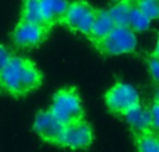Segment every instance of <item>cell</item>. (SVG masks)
I'll list each match as a JSON object with an SVG mask.
<instances>
[{
    "mask_svg": "<svg viewBox=\"0 0 159 152\" xmlns=\"http://www.w3.org/2000/svg\"><path fill=\"white\" fill-rule=\"evenodd\" d=\"M0 80L4 91L20 96L38 88L42 75L32 61L20 56H11L7 66L0 73Z\"/></svg>",
    "mask_w": 159,
    "mask_h": 152,
    "instance_id": "obj_1",
    "label": "cell"
},
{
    "mask_svg": "<svg viewBox=\"0 0 159 152\" xmlns=\"http://www.w3.org/2000/svg\"><path fill=\"white\" fill-rule=\"evenodd\" d=\"M99 52L107 56H119L131 53L137 46V36L130 27L116 25L105 38L93 42Z\"/></svg>",
    "mask_w": 159,
    "mask_h": 152,
    "instance_id": "obj_2",
    "label": "cell"
},
{
    "mask_svg": "<svg viewBox=\"0 0 159 152\" xmlns=\"http://www.w3.org/2000/svg\"><path fill=\"white\" fill-rule=\"evenodd\" d=\"M50 112L64 126L82 119V105L78 94L71 88L60 89L55 94Z\"/></svg>",
    "mask_w": 159,
    "mask_h": 152,
    "instance_id": "obj_3",
    "label": "cell"
},
{
    "mask_svg": "<svg viewBox=\"0 0 159 152\" xmlns=\"http://www.w3.org/2000/svg\"><path fill=\"white\" fill-rule=\"evenodd\" d=\"M106 105L109 110L115 114H123L133 106L140 103V94L137 88L127 83H117L107 91L106 96Z\"/></svg>",
    "mask_w": 159,
    "mask_h": 152,
    "instance_id": "obj_4",
    "label": "cell"
},
{
    "mask_svg": "<svg viewBox=\"0 0 159 152\" xmlns=\"http://www.w3.org/2000/svg\"><path fill=\"white\" fill-rule=\"evenodd\" d=\"M95 14L96 10L91 4H88L84 0H77V2L69 4V8H67L61 22H64L69 28L77 31V32L89 35L93 20H95Z\"/></svg>",
    "mask_w": 159,
    "mask_h": 152,
    "instance_id": "obj_5",
    "label": "cell"
},
{
    "mask_svg": "<svg viewBox=\"0 0 159 152\" xmlns=\"http://www.w3.org/2000/svg\"><path fill=\"white\" fill-rule=\"evenodd\" d=\"M34 130L42 140L60 145L64 131V124L60 120L56 119L55 114L50 110H43L39 112L38 116L35 117Z\"/></svg>",
    "mask_w": 159,
    "mask_h": 152,
    "instance_id": "obj_6",
    "label": "cell"
},
{
    "mask_svg": "<svg viewBox=\"0 0 159 152\" xmlns=\"http://www.w3.org/2000/svg\"><path fill=\"white\" fill-rule=\"evenodd\" d=\"M91 142H92V130L82 119L64 126L63 137L60 141L61 147H69L71 150H84L89 147Z\"/></svg>",
    "mask_w": 159,
    "mask_h": 152,
    "instance_id": "obj_7",
    "label": "cell"
},
{
    "mask_svg": "<svg viewBox=\"0 0 159 152\" xmlns=\"http://www.w3.org/2000/svg\"><path fill=\"white\" fill-rule=\"evenodd\" d=\"M46 34L48 29L45 27L21 20L13 32V42L18 47H34L46 38Z\"/></svg>",
    "mask_w": 159,
    "mask_h": 152,
    "instance_id": "obj_8",
    "label": "cell"
},
{
    "mask_svg": "<svg viewBox=\"0 0 159 152\" xmlns=\"http://www.w3.org/2000/svg\"><path fill=\"white\" fill-rule=\"evenodd\" d=\"M124 119H126L129 127L134 133V136H140L147 131L152 130V116L149 108H145L143 105H135L131 109L124 113Z\"/></svg>",
    "mask_w": 159,
    "mask_h": 152,
    "instance_id": "obj_9",
    "label": "cell"
},
{
    "mask_svg": "<svg viewBox=\"0 0 159 152\" xmlns=\"http://www.w3.org/2000/svg\"><path fill=\"white\" fill-rule=\"evenodd\" d=\"M39 4L48 28H52L56 22H60L69 8L67 0H39Z\"/></svg>",
    "mask_w": 159,
    "mask_h": 152,
    "instance_id": "obj_10",
    "label": "cell"
},
{
    "mask_svg": "<svg viewBox=\"0 0 159 152\" xmlns=\"http://www.w3.org/2000/svg\"><path fill=\"white\" fill-rule=\"evenodd\" d=\"M115 22H113L112 17H110L109 11L107 10H96L95 14V20H93L92 28L89 32V39L92 42H96L99 39L105 38L110 31L115 28Z\"/></svg>",
    "mask_w": 159,
    "mask_h": 152,
    "instance_id": "obj_11",
    "label": "cell"
},
{
    "mask_svg": "<svg viewBox=\"0 0 159 152\" xmlns=\"http://www.w3.org/2000/svg\"><path fill=\"white\" fill-rule=\"evenodd\" d=\"M21 20L27 22H32V24H36V25H41V27H45L46 29H49L46 25V21L43 18V14H42L39 0H25Z\"/></svg>",
    "mask_w": 159,
    "mask_h": 152,
    "instance_id": "obj_12",
    "label": "cell"
},
{
    "mask_svg": "<svg viewBox=\"0 0 159 152\" xmlns=\"http://www.w3.org/2000/svg\"><path fill=\"white\" fill-rule=\"evenodd\" d=\"M131 6L130 3L126 2H120L119 0L116 4H113L109 8V14L112 17L115 25L117 27H129V20H130V10H131Z\"/></svg>",
    "mask_w": 159,
    "mask_h": 152,
    "instance_id": "obj_13",
    "label": "cell"
},
{
    "mask_svg": "<svg viewBox=\"0 0 159 152\" xmlns=\"http://www.w3.org/2000/svg\"><path fill=\"white\" fill-rule=\"evenodd\" d=\"M138 152H159V136L154 130L135 136Z\"/></svg>",
    "mask_w": 159,
    "mask_h": 152,
    "instance_id": "obj_14",
    "label": "cell"
},
{
    "mask_svg": "<svg viewBox=\"0 0 159 152\" xmlns=\"http://www.w3.org/2000/svg\"><path fill=\"white\" fill-rule=\"evenodd\" d=\"M151 20L140 10L135 4L131 6L130 10V20H129V27L131 28L134 32H144L149 28Z\"/></svg>",
    "mask_w": 159,
    "mask_h": 152,
    "instance_id": "obj_15",
    "label": "cell"
},
{
    "mask_svg": "<svg viewBox=\"0 0 159 152\" xmlns=\"http://www.w3.org/2000/svg\"><path fill=\"white\" fill-rule=\"evenodd\" d=\"M149 20L159 18V0H137L134 3Z\"/></svg>",
    "mask_w": 159,
    "mask_h": 152,
    "instance_id": "obj_16",
    "label": "cell"
},
{
    "mask_svg": "<svg viewBox=\"0 0 159 152\" xmlns=\"http://www.w3.org/2000/svg\"><path fill=\"white\" fill-rule=\"evenodd\" d=\"M149 110H151V116H152V130L155 133H158L159 136V103L154 102L152 106L149 108Z\"/></svg>",
    "mask_w": 159,
    "mask_h": 152,
    "instance_id": "obj_17",
    "label": "cell"
},
{
    "mask_svg": "<svg viewBox=\"0 0 159 152\" xmlns=\"http://www.w3.org/2000/svg\"><path fill=\"white\" fill-rule=\"evenodd\" d=\"M149 73H151L152 78L157 83H159V59L155 57V56L149 60Z\"/></svg>",
    "mask_w": 159,
    "mask_h": 152,
    "instance_id": "obj_18",
    "label": "cell"
},
{
    "mask_svg": "<svg viewBox=\"0 0 159 152\" xmlns=\"http://www.w3.org/2000/svg\"><path fill=\"white\" fill-rule=\"evenodd\" d=\"M10 59H11L10 52H8L4 46L0 45V73L3 71V69H4L6 66H7V63L10 61Z\"/></svg>",
    "mask_w": 159,
    "mask_h": 152,
    "instance_id": "obj_19",
    "label": "cell"
},
{
    "mask_svg": "<svg viewBox=\"0 0 159 152\" xmlns=\"http://www.w3.org/2000/svg\"><path fill=\"white\" fill-rule=\"evenodd\" d=\"M154 56L159 59V36H158V42H157V47H155V52H154Z\"/></svg>",
    "mask_w": 159,
    "mask_h": 152,
    "instance_id": "obj_20",
    "label": "cell"
},
{
    "mask_svg": "<svg viewBox=\"0 0 159 152\" xmlns=\"http://www.w3.org/2000/svg\"><path fill=\"white\" fill-rule=\"evenodd\" d=\"M155 102L159 103V87L155 89Z\"/></svg>",
    "mask_w": 159,
    "mask_h": 152,
    "instance_id": "obj_21",
    "label": "cell"
},
{
    "mask_svg": "<svg viewBox=\"0 0 159 152\" xmlns=\"http://www.w3.org/2000/svg\"><path fill=\"white\" fill-rule=\"evenodd\" d=\"M120 2H126V3H130V4H134L137 0H120Z\"/></svg>",
    "mask_w": 159,
    "mask_h": 152,
    "instance_id": "obj_22",
    "label": "cell"
},
{
    "mask_svg": "<svg viewBox=\"0 0 159 152\" xmlns=\"http://www.w3.org/2000/svg\"><path fill=\"white\" fill-rule=\"evenodd\" d=\"M0 91H4V89H3V84H2V80H0Z\"/></svg>",
    "mask_w": 159,
    "mask_h": 152,
    "instance_id": "obj_23",
    "label": "cell"
}]
</instances>
